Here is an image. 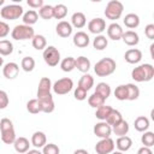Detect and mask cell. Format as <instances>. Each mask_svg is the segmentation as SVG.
I'll use <instances>...</instances> for the list:
<instances>
[{
  "label": "cell",
  "instance_id": "7a4b0ae2",
  "mask_svg": "<svg viewBox=\"0 0 154 154\" xmlns=\"http://www.w3.org/2000/svg\"><path fill=\"white\" fill-rule=\"evenodd\" d=\"M117 64L112 58H102L94 65V72L99 77H107L116 71Z\"/></svg>",
  "mask_w": 154,
  "mask_h": 154
},
{
  "label": "cell",
  "instance_id": "db71d44e",
  "mask_svg": "<svg viewBox=\"0 0 154 154\" xmlns=\"http://www.w3.org/2000/svg\"><path fill=\"white\" fill-rule=\"evenodd\" d=\"M73 154H89V153H88V150H85L83 148H79V149H76L73 152Z\"/></svg>",
  "mask_w": 154,
  "mask_h": 154
},
{
  "label": "cell",
  "instance_id": "9c48e42d",
  "mask_svg": "<svg viewBox=\"0 0 154 154\" xmlns=\"http://www.w3.org/2000/svg\"><path fill=\"white\" fill-rule=\"evenodd\" d=\"M93 131H94V135L97 136L99 138H107V137H111L112 126L108 125L106 122H99L94 125Z\"/></svg>",
  "mask_w": 154,
  "mask_h": 154
},
{
  "label": "cell",
  "instance_id": "cb8c5ba5",
  "mask_svg": "<svg viewBox=\"0 0 154 154\" xmlns=\"http://www.w3.org/2000/svg\"><path fill=\"white\" fill-rule=\"evenodd\" d=\"M149 119L146 117V116H138L135 122H134V126L135 129L138 131V132H144V131H148L149 129Z\"/></svg>",
  "mask_w": 154,
  "mask_h": 154
},
{
  "label": "cell",
  "instance_id": "60d3db41",
  "mask_svg": "<svg viewBox=\"0 0 154 154\" xmlns=\"http://www.w3.org/2000/svg\"><path fill=\"white\" fill-rule=\"evenodd\" d=\"M114 96L117 100L119 101H125L128 100V89H126V84H120L118 87H116L114 89Z\"/></svg>",
  "mask_w": 154,
  "mask_h": 154
},
{
  "label": "cell",
  "instance_id": "277c9868",
  "mask_svg": "<svg viewBox=\"0 0 154 154\" xmlns=\"http://www.w3.org/2000/svg\"><path fill=\"white\" fill-rule=\"evenodd\" d=\"M35 36V31L32 26L19 24L16 25L11 31V37L16 41H24V40H31Z\"/></svg>",
  "mask_w": 154,
  "mask_h": 154
},
{
  "label": "cell",
  "instance_id": "3957f363",
  "mask_svg": "<svg viewBox=\"0 0 154 154\" xmlns=\"http://www.w3.org/2000/svg\"><path fill=\"white\" fill-rule=\"evenodd\" d=\"M24 13V8L18 5V4H10V5H5L2 6V8L0 10V16L1 18L6 19V20H14L18 19L19 17H22Z\"/></svg>",
  "mask_w": 154,
  "mask_h": 154
},
{
  "label": "cell",
  "instance_id": "11a10c76",
  "mask_svg": "<svg viewBox=\"0 0 154 154\" xmlns=\"http://www.w3.org/2000/svg\"><path fill=\"white\" fill-rule=\"evenodd\" d=\"M25 154H42V152H40L38 149H36V148H35V149H29Z\"/></svg>",
  "mask_w": 154,
  "mask_h": 154
},
{
  "label": "cell",
  "instance_id": "8d00e7d4",
  "mask_svg": "<svg viewBox=\"0 0 154 154\" xmlns=\"http://www.w3.org/2000/svg\"><path fill=\"white\" fill-rule=\"evenodd\" d=\"M60 69L64 72H71L75 69V58L73 57H66L63 60H60Z\"/></svg>",
  "mask_w": 154,
  "mask_h": 154
},
{
  "label": "cell",
  "instance_id": "f546056e",
  "mask_svg": "<svg viewBox=\"0 0 154 154\" xmlns=\"http://www.w3.org/2000/svg\"><path fill=\"white\" fill-rule=\"evenodd\" d=\"M111 91H112V90H111L109 84H107L106 82H100V83L96 84V87H95V91H94V93L99 94L100 96H102V97L106 100V99L109 97Z\"/></svg>",
  "mask_w": 154,
  "mask_h": 154
},
{
  "label": "cell",
  "instance_id": "4dcf8cb0",
  "mask_svg": "<svg viewBox=\"0 0 154 154\" xmlns=\"http://www.w3.org/2000/svg\"><path fill=\"white\" fill-rule=\"evenodd\" d=\"M31 45L37 51H43L46 47H47V40L43 35H35L32 38H31Z\"/></svg>",
  "mask_w": 154,
  "mask_h": 154
},
{
  "label": "cell",
  "instance_id": "836d02e7",
  "mask_svg": "<svg viewBox=\"0 0 154 154\" xmlns=\"http://www.w3.org/2000/svg\"><path fill=\"white\" fill-rule=\"evenodd\" d=\"M111 111H112V107H111V106H108V105H102V106H100L99 108H96V111H95V117H96L100 122H105L106 118L108 117V114L111 113Z\"/></svg>",
  "mask_w": 154,
  "mask_h": 154
},
{
  "label": "cell",
  "instance_id": "5b68a950",
  "mask_svg": "<svg viewBox=\"0 0 154 154\" xmlns=\"http://www.w3.org/2000/svg\"><path fill=\"white\" fill-rule=\"evenodd\" d=\"M124 11V5L118 1V0H111L107 2L106 8H105V16L107 19L111 20H117L122 17Z\"/></svg>",
  "mask_w": 154,
  "mask_h": 154
},
{
  "label": "cell",
  "instance_id": "4fadbf2b",
  "mask_svg": "<svg viewBox=\"0 0 154 154\" xmlns=\"http://www.w3.org/2000/svg\"><path fill=\"white\" fill-rule=\"evenodd\" d=\"M52 90V81L48 77H42L38 82V87H37V99L49 95Z\"/></svg>",
  "mask_w": 154,
  "mask_h": 154
},
{
  "label": "cell",
  "instance_id": "603a6c76",
  "mask_svg": "<svg viewBox=\"0 0 154 154\" xmlns=\"http://www.w3.org/2000/svg\"><path fill=\"white\" fill-rule=\"evenodd\" d=\"M116 147L118 148L119 152H128L131 147H132V140L129 136H120L117 138V141L114 142Z\"/></svg>",
  "mask_w": 154,
  "mask_h": 154
},
{
  "label": "cell",
  "instance_id": "ba28073f",
  "mask_svg": "<svg viewBox=\"0 0 154 154\" xmlns=\"http://www.w3.org/2000/svg\"><path fill=\"white\" fill-rule=\"evenodd\" d=\"M114 148H116V144L111 137L100 138V141L95 144L96 154H111L114 150Z\"/></svg>",
  "mask_w": 154,
  "mask_h": 154
},
{
  "label": "cell",
  "instance_id": "ac0fdd59",
  "mask_svg": "<svg viewBox=\"0 0 154 154\" xmlns=\"http://www.w3.org/2000/svg\"><path fill=\"white\" fill-rule=\"evenodd\" d=\"M124 59L129 64H138L142 59V52L138 48H130L125 52Z\"/></svg>",
  "mask_w": 154,
  "mask_h": 154
},
{
  "label": "cell",
  "instance_id": "f907efd6",
  "mask_svg": "<svg viewBox=\"0 0 154 154\" xmlns=\"http://www.w3.org/2000/svg\"><path fill=\"white\" fill-rule=\"evenodd\" d=\"M144 35L149 40H154V24H147L144 28Z\"/></svg>",
  "mask_w": 154,
  "mask_h": 154
},
{
  "label": "cell",
  "instance_id": "f35d334b",
  "mask_svg": "<svg viewBox=\"0 0 154 154\" xmlns=\"http://www.w3.org/2000/svg\"><path fill=\"white\" fill-rule=\"evenodd\" d=\"M126 89H128V100L129 101H135L138 99L140 96V89L136 84L134 83H128L126 84Z\"/></svg>",
  "mask_w": 154,
  "mask_h": 154
},
{
  "label": "cell",
  "instance_id": "7c38bea8",
  "mask_svg": "<svg viewBox=\"0 0 154 154\" xmlns=\"http://www.w3.org/2000/svg\"><path fill=\"white\" fill-rule=\"evenodd\" d=\"M19 73V65L17 63L10 61L4 65L2 67V75L7 79H14Z\"/></svg>",
  "mask_w": 154,
  "mask_h": 154
},
{
  "label": "cell",
  "instance_id": "c3c4849f",
  "mask_svg": "<svg viewBox=\"0 0 154 154\" xmlns=\"http://www.w3.org/2000/svg\"><path fill=\"white\" fill-rule=\"evenodd\" d=\"M8 34H10V26H8V24L6 22L0 20V38L6 37Z\"/></svg>",
  "mask_w": 154,
  "mask_h": 154
},
{
  "label": "cell",
  "instance_id": "2e32d148",
  "mask_svg": "<svg viewBox=\"0 0 154 154\" xmlns=\"http://www.w3.org/2000/svg\"><path fill=\"white\" fill-rule=\"evenodd\" d=\"M31 143L29 142V140L26 137H23V136H19L16 138V141L13 142V147H14V150L18 153V154H25L29 148H30Z\"/></svg>",
  "mask_w": 154,
  "mask_h": 154
},
{
  "label": "cell",
  "instance_id": "1f68e13d",
  "mask_svg": "<svg viewBox=\"0 0 154 154\" xmlns=\"http://www.w3.org/2000/svg\"><path fill=\"white\" fill-rule=\"evenodd\" d=\"M120 120H123V116H122V113H120L118 109L112 108L111 113L108 114V117L106 118V120H105V122H106L108 125L114 126V125H116V124H118Z\"/></svg>",
  "mask_w": 154,
  "mask_h": 154
},
{
  "label": "cell",
  "instance_id": "f1b7e54d",
  "mask_svg": "<svg viewBox=\"0 0 154 154\" xmlns=\"http://www.w3.org/2000/svg\"><path fill=\"white\" fill-rule=\"evenodd\" d=\"M93 85H94V78H93V76L89 75V73H84V75L79 78V81H78V87L82 88V89H84L85 91L90 90V89L93 88Z\"/></svg>",
  "mask_w": 154,
  "mask_h": 154
},
{
  "label": "cell",
  "instance_id": "484cf974",
  "mask_svg": "<svg viewBox=\"0 0 154 154\" xmlns=\"http://www.w3.org/2000/svg\"><path fill=\"white\" fill-rule=\"evenodd\" d=\"M123 23L129 29H136L140 25V17L136 13H128L123 19Z\"/></svg>",
  "mask_w": 154,
  "mask_h": 154
},
{
  "label": "cell",
  "instance_id": "ab89813d",
  "mask_svg": "<svg viewBox=\"0 0 154 154\" xmlns=\"http://www.w3.org/2000/svg\"><path fill=\"white\" fill-rule=\"evenodd\" d=\"M35 59L32 57H24L22 59V63H20V67L25 71V72H31L34 69H35Z\"/></svg>",
  "mask_w": 154,
  "mask_h": 154
},
{
  "label": "cell",
  "instance_id": "d4e9b609",
  "mask_svg": "<svg viewBox=\"0 0 154 154\" xmlns=\"http://www.w3.org/2000/svg\"><path fill=\"white\" fill-rule=\"evenodd\" d=\"M129 129H130L129 123L123 119V120H120L118 124H116L114 126H112V132H114L118 137H120V136H126L128 132H129Z\"/></svg>",
  "mask_w": 154,
  "mask_h": 154
},
{
  "label": "cell",
  "instance_id": "8fae6325",
  "mask_svg": "<svg viewBox=\"0 0 154 154\" xmlns=\"http://www.w3.org/2000/svg\"><path fill=\"white\" fill-rule=\"evenodd\" d=\"M123 32H124V30H123L122 25L118 24L117 22H113L107 26V36H108V38H111L113 41L122 40Z\"/></svg>",
  "mask_w": 154,
  "mask_h": 154
},
{
  "label": "cell",
  "instance_id": "44dd1931",
  "mask_svg": "<svg viewBox=\"0 0 154 154\" xmlns=\"http://www.w3.org/2000/svg\"><path fill=\"white\" fill-rule=\"evenodd\" d=\"M90 66H91V63L87 57L81 55L78 58H75V69H77L78 71H81L83 73H87L89 71Z\"/></svg>",
  "mask_w": 154,
  "mask_h": 154
},
{
  "label": "cell",
  "instance_id": "9a60e30c",
  "mask_svg": "<svg viewBox=\"0 0 154 154\" xmlns=\"http://www.w3.org/2000/svg\"><path fill=\"white\" fill-rule=\"evenodd\" d=\"M72 42L76 47L78 48H85L88 47V45L90 43V37L87 32L84 31H77L75 35H73V38H72Z\"/></svg>",
  "mask_w": 154,
  "mask_h": 154
},
{
  "label": "cell",
  "instance_id": "8992f818",
  "mask_svg": "<svg viewBox=\"0 0 154 154\" xmlns=\"http://www.w3.org/2000/svg\"><path fill=\"white\" fill-rule=\"evenodd\" d=\"M42 57H43V60L45 63L51 66V67H54L57 66L59 63H60V52L58 51V48H55L54 46H48L43 49V53H42Z\"/></svg>",
  "mask_w": 154,
  "mask_h": 154
},
{
  "label": "cell",
  "instance_id": "b9f144b4",
  "mask_svg": "<svg viewBox=\"0 0 154 154\" xmlns=\"http://www.w3.org/2000/svg\"><path fill=\"white\" fill-rule=\"evenodd\" d=\"M38 16L42 19H52L53 18V6L52 5H43L40 10H38Z\"/></svg>",
  "mask_w": 154,
  "mask_h": 154
},
{
  "label": "cell",
  "instance_id": "74e56055",
  "mask_svg": "<svg viewBox=\"0 0 154 154\" xmlns=\"http://www.w3.org/2000/svg\"><path fill=\"white\" fill-rule=\"evenodd\" d=\"M13 52V45L8 40H0V55L6 57L12 54Z\"/></svg>",
  "mask_w": 154,
  "mask_h": 154
},
{
  "label": "cell",
  "instance_id": "7402d4cb",
  "mask_svg": "<svg viewBox=\"0 0 154 154\" xmlns=\"http://www.w3.org/2000/svg\"><path fill=\"white\" fill-rule=\"evenodd\" d=\"M72 28H76V29H82L85 24H87V18H85V14L83 12H75L72 16H71V23Z\"/></svg>",
  "mask_w": 154,
  "mask_h": 154
},
{
  "label": "cell",
  "instance_id": "f5cc1de1",
  "mask_svg": "<svg viewBox=\"0 0 154 154\" xmlns=\"http://www.w3.org/2000/svg\"><path fill=\"white\" fill-rule=\"evenodd\" d=\"M137 154H153L152 149L148 148V147H141L138 150H137Z\"/></svg>",
  "mask_w": 154,
  "mask_h": 154
},
{
  "label": "cell",
  "instance_id": "7dc6e473",
  "mask_svg": "<svg viewBox=\"0 0 154 154\" xmlns=\"http://www.w3.org/2000/svg\"><path fill=\"white\" fill-rule=\"evenodd\" d=\"M73 96H75L76 100H78V101H83V100L87 99V91H85L84 89L77 87V88L75 89V91H73Z\"/></svg>",
  "mask_w": 154,
  "mask_h": 154
},
{
  "label": "cell",
  "instance_id": "d590c367",
  "mask_svg": "<svg viewBox=\"0 0 154 154\" xmlns=\"http://www.w3.org/2000/svg\"><path fill=\"white\" fill-rule=\"evenodd\" d=\"M105 101H106V100H105L102 96H100L99 94H96V93H93V94L88 97V103H89V106L93 107V108H99L100 106L105 105Z\"/></svg>",
  "mask_w": 154,
  "mask_h": 154
},
{
  "label": "cell",
  "instance_id": "6da1fadb",
  "mask_svg": "<svg viewBox=\"0 0 154 154\" xmlns=\"http://www.w3.org/2000/svg\"><path fill=\"white\" fill-rule=\"evenodd\" d=\"M154 77V67L152 64H141L131 71V78L135 82H149Z\"/></svg>",
  "mask_w": 154,
  "mask_h": 154
},
{
  "label": "cell",
  "instance_id": "bcb514c9",
  "mask_svg": "<svg viewBox=\"0 0 154 154\" xmlns=\"http://www.w3.org/2000/svg\"><path fill=\"white\" fill-rule=\"evenodd\" d=\"M8 103H10V99L7 93L0 89V109H5L8 106Z\"/></svg>",
  "mask_w": 154,
  "mask_h": 154
},
{
  "label": "cell",
  "instance_id": "ee69618b",
  "mask_svg": "<svg viewBox=\"0 0 154 154\" xmlns=\"http://www.w3.org/2000/svg\"><path fill=\"white\" fill-rule=\"evenodd\" d=\"M141 142L143 144V147H153L154 146V132L152 131H144L143 135L141 136Z\"/></svg>",
  "mask_w": 154,
  "mask_h": 154
},
{
  "label": "cell",
  "instance_id": "680465c9",
  "mask_svg": "<svg viewBox=\"0 0 154 154\" xmlns=\"http://www.w3.org/2000/svg\"><path fill=\"white\" fill-rule=\"evenodd\" d=\"M5 4V0H0V6H2Z\"/></svg>",
  "mask_w": 154,
  "mask_h": 154
},
{
  "label": "cell",
  "instance_id": "52a82bcc",
  "mask_svg": "<svg viewBox=\"0 0 154 154\" xmlns=\"http://www.w3.org/2000/svg\"><path fill=\"white\" fill-rule=\"evenodd\" d=\"M72 88H73V81L69 77L60 78L52 84L53 91L58 95H65V94L70 93L72 90Z\"/></svg>",
  "mask_w": 154,
  "mask_h": 154
},
{
  "label": "cell",
  "instance_id": "83f0119b",
  "mask_svg": "<svg viewBox=\"0 0 154 154\" xmlns=\"http://www.w3.org/2000/svg\"><path fill=\"white\" fill-rule=\"evenodd\" d=\"M0 136H1V141H2L5 144H13V142H14L16 138H17L14 128H11V129L0 131Z\"/></svg>",
  "mask_w": 154,
  "mask_h": 154
},
{
  "label": "cell",
  "instance_id": "816d5d0a",
  "mask_svg": "<svg viewBox=\"0 0 154 154\" xmlns=\"http://www.w3.org/2000/svg\"><path fill=\"white\" fill-rule=\"evenodd\" d=\"M26 4H28L29 7H31V8H38V10L45 5L43 4V0H28Z\"/></svg>",
  "mask_w": 154,
  "mask_h": 154
},
{
  "label": "cell",
  "instance_id": "e0dca14e",
  "mask_svg": "<svg viewBox=\"0 0 154 154\" xmlns=\"http://www.w3.org/2000/svg\"><path fill=\"white\" fill-rule=\"evenodd\" d=\"M55 32L58 34V36L66 38L72 34V25L66 20H60L55 26Z\"/></svg>",
  "mask_w": 154,
  "mask_h": 154
},
{
  "label": "cell",
  "instance_id": "7bdbcfd3",
  "mask_svg": "<svg viewBox=\"0 0 154 154\" xmlns=\"http://www.w3.org/2000/svg\"><path fill=\"white\" fill-rule=\"evenodd\" d=\"M26 109L29 113L31 114H37L41 112V106H40V101L37 99H31L26 102Z\"/></svg>",
  "mask_w": 154,
  "mask_h": 154
},
{
  "label": "cell",
  "instance_id": "6f0895ef",
  "mask_svg": "<svg viewBox=\"0 0 154 154\" xmlns=\"http://www.w3.org/2000/svg\"><path fill=\"white\" fill-rule=\"evenodd\" d=\"M2 65H4V58H2L1 55H0V67H1Z\"/></svg>",
  "mask_w": 154,
  "mask_h": 154
},
{
  "label": "cell",
  "instance_id": "9f6ffc18",
  "mask_svg": "<svg viewBox=\"0 0 154 154\" xmlns=\"http://www.w3.org/2000/svg\"><path fill=\"white\" fill-rule=\"evenodd\" d=\"M111 154H124L123 152H119V150H113Z\"/></svg>",
  "mask_w": 154,
  "mask_h": 154
},
{
  "label": "cell",
  "instance_id": "e575fe53",
  "mask_svg": "<svg viewBox=\"0 0 154 154\" xmlns=\"http://www.w3.org/2000/svg\"><path fill=\"white\" fill-rule=\"evenodd\" d=\"M67 14V7L64 4H57L53 6V18L55 19H64Z\"/></svg>",
  "mask_w": 154,
  "mask_h": 154
},
{
  "label": "cell",
  "instance_id": "5bb4252c",
  "mask_svg": "<svg viewBox=\"0 0 154 154\" xmlns=\"http://www.w3.org/2000/svg\"><path fill=\"white\" fill-rule=\"evenodd\" d=\"M36 99H37V97H36ZM37 100L40 101L41 112H43V113H52V112L54 111L55 105H54V100H53L52 94L46 95V96H42V97H38Z\"/></svg>",
  "mask_w": 154,
  "mask_h": 154
},
{
  "label": "cell",
  "instance_id": "d6986e66",
  "mask_svg": "<svg viewBox=\"0 0 154 154\" xmlns=\"http://www.w3.org/2000/svg\"><path fill=\"white\" fill-rule=\"evenodd\" d=\"M31 146H34L36 149L43 148L45 144L47 143V136L43 131H35L31 136V141H30Z\"/></svg>",
  "mask_w": 154,
  "mask_h": 154
},
{
  "label": "cell",
  "instance_id": "30bf717a",
  "mask_svg": "<svg viewBox=\"0 0 154 154\" xmlns=\"http://www.w3.org/2000/svg\"><path fill=\"white\" fill-rule=\"evenodd\" d=\"M88 30L91 34L101 35V32H103L106 30V22H105V19H102L100 17L90 19L89 23H88Z\"/></svg>",
  "mask_w": 154,
  "mask_h": 154
},
{
  "label": "cell",
  "instance_id": "4316f807",
  "mask_svg": "<svg viewBox=\"0 0 154 154\" xmlns=\"http://www.w3.org/2000/svg\"><path fill=\"white\" fill-rule=\"evenodd\" d=\"M22 18H23V24L31 26V25H34V24L37 22V19H38V13H37L35 10H28L26 12L23 13Z\"/></svg>",
  "mask_w": 154,
  "mask_h": 154
},
{
  "label": "cell",
  "instance_id": "f6af8a7d",
  "mask_svg": "<svg viewBox=\"0 0 154 154\" xmlns=\"http://www.w3.org/2000/svg\"><path fill=\"white\" fill-rule=\"evenodd\" d=\"M42 154H60V149L54 143H46L42 148Z\"/></svg>",
  "mask_w": 154,
  "mask_h": 154
},
{
  "label": "cell",
  "instance_id": "ffe728a7",
  "mask_svg": "<svg viewBox=\"0 0 154 154\" xmlns=\"http://www.w3.org/2000/svg\"><path fill=\"white\" fill-rule=\"evenodd\" d=\"M122 40L124 41L125 45L132 47V46L138 45V42H140V36H138V34H137L136 31H134V30H126V31L123 32Z\"/></svg>",
  "mask_w": 154,
  "mask_h": 154
},
{
  "label": "cell",
  "instance_id": "681fc988",
  "mask_svg": "<svg viewBox=\"0 0 154 154\" xmlns=\"http://www.w3.org/2000/svg\"><path fill=\"white\" fill-rule=\"evenodd\" d=\"M13 128V123L11 119L8 118H2L0 120V131H4V130H7V129H11Z\"/></svg>",
  "mask_w": 154,
  "mask_h": 154
},
{
  "label": "cell",
  "instance_id": "d6a6232c",
  "mask_svg": "<svg viewBox=\"0 0 154 154\" xmlns=\"http://www.w3.org/2000/svg\"><path fill=\"white\" fill-rule=\"evenodd\" d=\"M108 45V38L105 35H96L93 40V47L97 51H103Z\"/></svg>",
  "mask_w": 154,
  "mask_h": 154
}]
</instances>
